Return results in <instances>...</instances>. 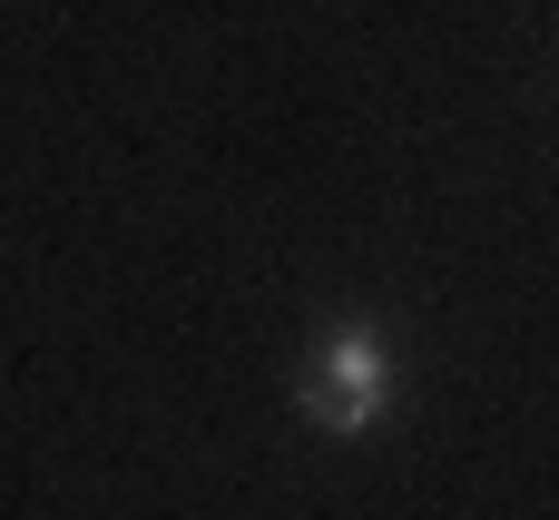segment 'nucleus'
<instances>
[{"label":"nucleus","instance_id":"obj_1","mask_svg":"<svg viewBox=\"0 0 559 520\" xmlns=\"http://www.w3.org/2000/svg\"><path fill=\"white\" fill-rule=\"evenodd\" d=\"M383 403H393V344H383V324H373V315L324 324V344H314L305 374H295V413H305L314 433H373Z\"/></svg>","mask_w":559,"mask_h":520}]
</instances>
